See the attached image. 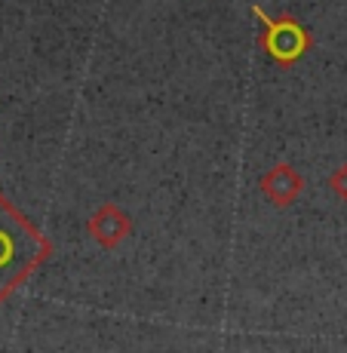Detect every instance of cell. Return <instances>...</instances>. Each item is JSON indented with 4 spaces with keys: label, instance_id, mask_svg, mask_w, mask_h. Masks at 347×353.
Instances as JSON below:
<instances>
[{
    "label": "cell",
    "instance_id": "1",
    "mask_svg": "<svg viewBox=\"0 0 347 353\" xmlns=\"http://www.w3.org/2000/svg\"><path fill=\"white\" fill-rule=\"evenodd\" d=\"M52 255V240L0 194V304Z\"/></svg>",
    "mask_w": 347,
    "mask_h": 353
},
{
    "label": "cell",
    "instance_id": "2",
    "mask_svg": "<svg viewBox=\"0 0 347 353\" xmlns=\"http://www.w3.org/2000/svg\"><path fill=\"white\" fill-rule=\"evenodd\" d=\"M255 19L261 22L258 31V46L264 50V56L270 59L277 68H292L298 65L314 46L310 31L298 22L295 16H270L264 6H252Z\"/></svg>",
    "mask_w": 347,
    "mask_h": 353
},
{
    "label": "cell",
    "instance_id": "3",
    "mask_svg": "<svg viewBox=\"0 0 347 353\" xmlns=\"http://www.w3.org/2000/svg\"><path fill=\"white\" fill-rule=\"evenodd\" d=\"M258 191L264 194V200L274 203L277 209H286L301 196L304 179L295 166H289V163H277V166H270L268 172L258 179Z\"/></svg>",
    "mask_w": 347,
    "mask_h": 353
},
{
    "label": "cell",
    "instance_id": "4",
    "mask_svg": "<svg viewBox=\"0 0 347 353\" xmlns=\"http://www.w3.org/2000/svg\"><path fill=\"white\" fill-rule=\"evenodd\" d=\"M86 228H90V236L101 249H117L120 243L132 234V219H129L117 203H105V206H99L92 212Z\"/></svg>",
    "mask_w": 347,
    "mask_h": 353
},
{
    "label": "cell",
    "instance_id": "5",
    "mask_svg": "<svg viewBox=\"0 0 347 353\" xmlns=\"http://www.w3.org/2000/svg\"><path fill=\"white\" fill-rule=\"evenodd\" d=\"M329 188H332V194H335L338 200L347 203V163H341V166L329 175Z\"/></svg>",
    "mask_w": 347,
    "mask_h": 353
}]
</instances>
